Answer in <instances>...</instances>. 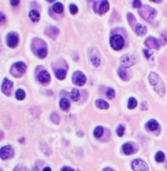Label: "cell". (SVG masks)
I'll use <instances>...</instances> for the list:
<instances>
[{
    "label": "cell",
    "instance_id": "25",
    "mask_svg": "<svg viewBox=\"0 0 167 171\" xmlns=\"http://www.w3.org/2000/svg\"><path fill=\"white\" fill-rule=\"evenodd\" d=\"M127 19H128V22L129 24H130V26L134 28V27H135V24H136V19L135 17V16L133 15L132 13H127Z\"/></svg>",
    "mask_w": 167,
    "mask_h": 171
},
{
    "label": "cell",
    "instance_id": "14",
    "mask_svg": "<svg viewBox=\"0 0 167 171\" xmlns=\"http://www.w3.org/2000/svg\"><path fill=\"white\" fill-rule=\"evenodd\" d=\"M38 79L41 83H47L51 79V76H50V74L47 72V70H42L39 73Z\"/></svg>",
    "mask_w": 167,
    "mask_h": 171
},
{
    "label": "cell",
    "instance_id": "22",
    "mask_svg": "<svg viewBox=\"0 0 167 171\" xmlns=\"http://www.w3.org/2000/svg\"><path fill=\"white\" fill-rule=\"evenodd\" d=\"M52 9H53V11H54L55 13H56L58 14H60L64 12V6H63V4H62L61 3L57 2V3H56L55 4L53 5Z\"/></svg>",
    "mask_w": 167,
    "mask_h": 171
},
{
    "label": "cell",
    "instance_id": "34",
    "mask_svg": "<svg viewBox=\"0 0 167 171\" xmlns=\"http://www.w3.org/2000/svg\"><path fill=\"white\" fill-rule=\"evenodd\" d=\"M69 12L72 15H76L78 12V8L75 4L69 5Z\"/></svg>",
    "mask_w": 167,
    "mask_h": 171
},
{
    "label": "cell",
    "instance_id": "35",
    "mask_svg": "<svg viewBox=\"0 0 167 171\" xmlns=\"http://www.w3.org/2000/svg\"><path fill=\"white\" fill-rule=\"evenodd\" d=\"M161 41L163 44H167V31H164L161 34Z\"/></svg>",
    "mask_w": 167,
    "mask_h": 171
},
{
    "label": "cell",
    "instance_id": "32",
    "mask_svg": "<svg viewBox=\"0 0 167 171\" xmlns=\"http://www.w3.org/2000/svg\"><path fill=\"white\" fill-rule=\"evenodd\" d=\"M106 95H107L108 98H109V99L114 98V97H115V91H114V89H112V88H108L107 92H106Z\"/></svg>",
    "mask_w": 167,
    "mask_h": 171
},
{
    "label": "cell",
    "instance_id": "12",
    "mask_svg": "<svg viewBox=\"0 0 167 171\" xmlns=\"http://www.w3.org/2000/svg\"><path fill=\"white\" fill-rule=\"evenodd\" d=\"M144 44L147 48H154V49H159L161 47V43L158 40H157L154 37H148L144 42Z\"/></svg>",
    "mask_w": 167,
    "mask_h": 171
},
{
    "label": "cell",
    "instance_id": "13",
    "mask_svg": "<svg viewBox=\"0 0 167 171\" xmlns=\"http://www.w3.org/2000/svg\"><path fill=\"white\" fill-rule=\"evenodd\" d=\"M59 29L56 26H49L45 30V34L50 37L52 40H56L57 35L59 34Z\"/></svg>",
    "mask_w": 167,
    "mask_h": 171
},
{
    "label": "cell",
    "instance_id": "48",
    "mask_svg": "<svg viewBox=\"0 0 167 171\" xmlns=\"http://www.w3.org/2000/svg\"><path fill=\"white\" fill-rule=\"evenodd\" d=\"M166 168L167 169V161H166Z\"/></svg>",
    "mask_w": 167,
    "mask_h": 171
},
{
    "label": "cell",
    "instance_id": "28",
    "mask_svg": "<svg viewBox=\"0 0 167 171\" xmlns=\"http://www.w3.org/2000/svg\"><path fill=\"white\" fill-rule=\"evenodd\" d=\"M137 104H138V102L135 97H130V98H129L128 104H127L129 109H130V110L135 109V108L137 106Z\"/></svg>",
    "mask_w": 167,
    "mask_h": 171
},
{
    "label": "cell",
    "instance_id": "16",
    "mask_svg": "<svg viewBox=\"0 0 167 171\" xmlns=\"http://www.w3.org/2000/svg\"><path fill=\"white\" fill-rule=\"evenodd\" d=\"M135 31L136 35L139 36H144L147 33V27L142 24H137L135 28Z\"/></svg>",
    "mask_w": 167,
    "mask_h": 171
},
{
    "label": "cell",
    "instance_id": "50",
    "mask_svg": "<svg viewBox=\"0 0 167 171\" xmlns=\"http://www.w3.org/2000/svg\"><path fill=\"white\" fill-rule=\"evenodd\" d=\"M0 171H2V170H0Z\"/></svg>",
    "mask_w": 167,
    "mask_h": 171
},
{
    "label": "cell",
    "instance_id": "47",
    "mask_svg": "<svg viewBox=\"0 0 167 171\" xmlns=\"http://www.w3.org/2000/svg\"><path fill=\"white\" fill-rule=\"evenodd\" d=\"M24 140H25V139H24V138H22V139H21V140H20V142H24Z\"/></svg>",
    "mask_w": 167,
    "mask_h": 171
},
{
    "label": "cell",
    "instance_id": "20",
    "mask_svg": "<svg viewBox=\"0 0 167 171\" xmlns=\"http://www.w3.org/2000/svg\"><path fill=\"white\" fill-rule=\"evenodd\" d=\"M122 151L126 155H131L134 152V147L131 143L126 142L122 146Z\"/></svg>",
    "mask_w": 167,
    "mask_h": 171
},
{
    "label": "cell",
    "instance_id": "11",
    "mask_svg": "<svg viewBox=\"0 0 167 171\" xmlns=\"http://www.w3.org/2000/svg\"><path fill=\"white\" fill-rule=\"evenodd\" d=\"M13 87V83L8 79V78H5L3 81L2 86H1V90L2 92L4 93L7 96H10L11 95V92Z\"/></svg>",
    "mask_w": 167,
    "mask_h": 171
},
{
    "label": "cell",
    "instance_id": "40",
    "mask_svg": "<svg viewBox=\"0 0 167 171\" xmlns=\"http://www.w3.org/2000/svg\"><path fill=\"white\" fill-rule=\"evenodd\" d=\"M10 3L13 7H17L20 3V0H10Z\"/></svg>",
    "mask_w": 167,
    "mask_h": 171
},
{
    "label": "cell",
    "instance_id": "5",
    "mask_svg": "<svg viewBox=\"0 0 167 171\" xmlns=\"http://www.w3.org/2000/svg\"><path fill=\"white\" fill-rule=\"evenodd\" d=\"M110 45L114 50L117 51L121 50L125 45V40L123 37L120 35H112L110 39Z\"/></svg>",
    "mask_w": 167,
    "mask_h": 171
},
{
    "label": "cell",
    "instance_id": "29",
    "mask_svg": "<svg viewBox=\"0 0 167 171\" xmlns=\"http://www.w3.org/2000/svg\"><path fill=\"white\" fill-rule=\"evenodd\" d=\"M104 134V128L102 126H97L94 130V136L95 138H100Z\"/></svg>",
    "mask_w": 167,
    "mask_h": 171
},
{
    "label": "cell",
    "instance_id": "24",
    "mask_svg": "<svg viewBox=\"0 0 167 171\" xmlns=\"http://www.w3.org/2000/svg\"><path fill=\"white\" fill-rule=\"evenodd\" d=\"M55 75H56V77L57 79L62 80L66 77V71L63 69H59V70H56Z\"/></svg>",
    "mask_w": 167,
    "mask_h": 171
},
{
    "label": "cell",
    "instance_id": "31",
    "mask_svg": "<svg viewBox=\"0 0 167 171\" xmlns=\"http://www.w3.org/2000/svg\"><path fill=\"white\" fill-rule=\"evenodd\" d=\"M51 120L56 124H58L60 123V115L56 113V112H53L52 115H51Z\"/></svg>",
    "mask_w": 167,
    "mask_h": 171
},
{
    "label": "cell",
    "instance_id": "39",
    "mask_svg": "<svg viewBox=\"0 0 167 171\" xmlns=\"http://www.w3.org/2000/svg\"><path fill=\"white\" fill-rule=\"evenodd\" d=\"M5 22H6V17L4 14L0 12V26L4 24Z\"/></svg>",
    "mask_w": 167,
    "mask_h": 171
},
{
    "label": "cell",
    "instance_id": "23",
    "mask_svg": "<svg viewBox=\"0 0 167 171\" xmlns=\"http://www.w3.org/2000/svg\"><path fill=\"white\" fill-rule=\"evenodd\" d=\"M60 106L62 110L67 111L69 108V106H70L69 101L67 98H61L60 101Z\"/></svg>",
    "mask_w": 167,
    "mask_h": 171
},
{
    "label": "cell",
    "instance_id": "44",
    "mask_svg": "<svg viewBox=\"0 0 167 171\" xmlns=\"http://www.w3.org/2000/svg\"><path fill=\"white\" fill-rule=\"evenodd\" d=\"M43 171H52V170H51L50 167H45V168L43 169Z\"/></svg>",
    "mask_w": 167,
    "mask_h": 171
},
{
    "label": "cell",
    "instance_id": "7",
    "mask_svg": "<svg viewBox=\"0 0 167 171\" xmlns=\"http://www.w3.org/2000/svg\"><path fill=\"white\" fill-rule=\"evenodd\" d=\"M7 44L10 48H16L19 43V36L16 32H10L6 37Z\"/></svg>",
    "mask_w": 167,
    "mask_h": 171
},
{
    "label": "cell",
    "instance_id": "6",
    "mask_svg": "<svg viewBox=\"0 0 167 171\" xmlns=\"http://www.w3.org/2000/svg\"><path fill=\"white\" fill-rule=\"evenodd\" d=\"M131 167L134 171H149V168L147 163L141 159H136L133 161Z\"/></svg>",
    "mask_w": 167,
    "mask_h": 171
},
{
    "label": "cell",
    "instance_id": "33",
    "mask_svg": "<svg viewBox=\"0 0 167 171\" xmlns=\"http://www.w3.org/2000/svg\"><path fill=\"white\" fill-rule=\"evenodd\" d=\"M125 133V126L122 124H120L117 129V133L119 137H122Z\"/></svg>",
    "mask_w": 167,
    "mask_h": 171
},
{
    "label": "cell",
    "instance_id": "9",
    "mask_svg": "<svg viewBox=\"0 0 167 171\" xmlns=\"http://www.w3.org/2000/svg\"><path fill=\"white\" fill-rule=\"evenodd\" d=\"M121 66L124 68H128L130 66H133L135 64L136 59L135 57L130 55V54H126L124 56H122L121 58Z\"/></svg>",
    "mask_w": 167,
    "mask_h": 171
},
{
    "label": "cell",
    "instance_id": "41",
    "mask_svg": "<svg viewBox=\"0 0 167 171\" xmlns=\"http://www.w3.org/2000/svg\"><path fill=\"white\" fill-rule=\"evenodd\" d=\"M61 171H74V170L72 169V168H70V167L64 166L61 169Z\"/></svg>",
    "mask_w": 167,
    "mask_h": 171
},
{
    "label": "cell",
    "instance_id": "46",
    "mask_svg": "<svg viewBox=\"0 0 167 171\" xmlns=\"http://www.w3.org/2000/svg\"><path fill=\"white\" fill-rule=\"evenodd\" d=\"M48 3H52V2H54V1H56V0H47Z\"/></svg>",
    "mask_w": 167,
    "mask_h": 171
},
{
    "label": "cell",
    "instance_id": "36",
    "mask_svg": "<svg viewBox=\"0 0 167 171\" xmlns=\"http://www.w3.org/2000/svg\"><path fill=\"white\" fill-rule=\"evenodd\" d=\"M91 62L95 66H99L100 65V59L98 57H93L91 58Z\"/></svg>",
    "mask_w": 167,
    "mask_h": 171
},
{
    "label": "cell",
    "instance_id": "21",
    "mask_svg": "<svg viewBox=\"0 0 167 171\" xmlns=\"http://www.w3.org/2000/svg\"><path fill=\"white\" fill-rule=\"evenodd\" d=\"M80 92L77 90V88H73L70 92V97L73 101H77L80 99Z\"/></svg>",
    "mask_w": 167,
    "mask_h": 171
},
{
    "label": "cell",
    "instance_id": "26",
    "mask_svg": "<svg viewBox=\"0 0 167 171\" xmlns=\"http://www.w3.org/2000/svg\"><path fill=\"white\" fill-rule=\"evenodd\" d=\"M118 75L120 76V78L123 80H127L128 79V75H127V72L126 71L124 67H120L118 69Z\"/></svg>",
    "mask_w": 167,
    "mask_h": 171
},
{
    "label": "cell",
    "instance_id": "19",
    "mask_svg": "<svg viewBox=\"0 0 167 171\" xmlns=\"http://www.w3.org/2000/svg\"><path fill=\"white\" fill-rule=\"evenodd\" d=\"M29 17L33 22H38L40 19V13L37 10H32L29 13Z\"/></svg>",
    "mask_w": 167,
    "mask_h": 171
},
{
    "label": "cell",
    "instance_id": "3",
    "mask_svg": "<svg viewBox=\"0 0 167 171\" xmlns=\"http://www.w3.org/2000/svg\"><path fill=\"white\" fill-rule=\"evenodd\" d=\"M95 13L99 15H103L109 10V3L108 0H98L93 6Z\"/></svg>",
    "mask_w": 167,
    "mask_h": 171
},
{
    "label": "cell",
    "instance_id": "37",
    "mask_svg": "<svg viewBox=\"0 0 167 171\" xmlns=\"http://www.w3.org/2000/svg\"><path fill=\"white\" fill-rule=\"evenodd\" d=\"M132 5L134 8H140L142 7L141 0H133Z\"/></svg>",
    "mask_w": 167,
    "mask_h": 171
},
{
    "label": "cell",
    "instance_id": "42",
    "mask_svg": "<svg viewBox=\"0 0 167 171\" xmlns=\"http://www.w3.org/2000/svg\"><path fill=\"white\" fill-rule=\"evenodd\" d=\"M144 52L145 53L144 54H145V56L147 58H149L150 56L152 55V54H151V53H149V52H148V50H144Z\"/></svg>",
    "mask_w": 167,
    "mask_h": 171
},
{
    "label": "cell",
    "instance_id": "17",
    "mask_svg": "<svg viewBox=\"0 0 167 171\" xmlns=\"http://www.w3.org/2000/svg\"><path fill=\"white\" fill-rule=\"evenodd\" d=\"M146 126L148 128V129H149L150 131H155V130H157L158 129L159 124L155 120H150L147 123Z\"/></svg>",
    "mask_w": 167,
    "mask_h": 171
},
{
    "label": "cell",
    "instance_id": "43",
    "mask_svg": "<svg viewBox=\"0 0 167 171\" xmlns=\"http://www.w3.org/2000/svg\"><path fill=\"white\" fill-rule=\"evenodd\" d=\"M150 1H151V2H153V3H157L162 2V0H150Z\"/></svg>",
    "mask_w": 167,
    "mask_h": 171
},
{
    "label": "cell",
    "instance_id": "1",
    "mask_svg": "<svg viewBox=\"0 0 167 171\" xmlns=\"http://www.w3.org/2000/svg\"><path fill=\"white\" fill-rule=\"evenodd\" d=\"M148 80H149L150 83L153 86L155 91L157 92L160 96H164L166 92V87L163 83L162 79L160 78V76L155 72H151L148 76Z\"/></svg>",
    "mask_w": 167,
    "mask_h": 171
},
{
    "label": "cell",
    "instance_id": "15",
    "mask_svg": "<svg viewBox=\"0 0 167 171\" xmlns=\"http://www.w3.org/2000/svg\"><path fill=\"white\" fill-rule=\"evenodd\" d=\"M35 53L39 57V58H42V59L47 57V48H46V43L44 42V43L41 45L40 48H38L37 50H35Z\"/></svg>",
    "mask_w": 167,
    "mask_h": 171
},
{
    "label": "cell",
    "instance_id": "2",
    "mask_svg": "<svg viewBox=\"0 0 167 171\" xmlns=\"http://www.w3.org/2000/svg\"><path fill=\"white\" fill-rule=\"evenodd\" d=\"M138 13L144 21L148 22H152L157 16V11L156 9L152 8L148 5H144L139 9Z\"/></svg>",
    "mask_w": 167,
    "mask_h": 171
},
{
    "label": "cell",
    "instance_id": "45",
    "mask_svg": "<svg viewBox=\"0 0 167 171\" xmlns=\"http://www.w3.org/2000/svg\"><path fill=\"white\" fill-rule=\"evenodd\" d=\"M3 138V133L2 131H0V139H2Z\"/></svg>",
    "mask_w": 167,
    "mask_h": 171
},
{
    "label": "cell",
    "instance_id": "27",
    "mask_svg": "<svg viewBox=\"0 0 167 171\" xmlns=\"http://www.w3.org/2000/svg\"><path fill=\"white\" fill-rule=\"evenodd\" d=\"M15 95H16V97H17V100L21 101L23 99H25V97H26V92H25V91L23 89L19 88V89H17L16 91V94Z\"/></svg>",
    "mask_w": 167,
    "mask_h": 171
},
{
    "label": "cell",
    "instance_id": "30",
    "mask_svg": "<svg viewBox=\"0 0 167 171\" xmlns=\"http://www.w3.org/2000/svg\"><path fill=\"white\" fill-rule=\"evenodd\" d=\"M165 154L163 153L162 152H157L156 156H155V160L157 161V162L161 163L165 161Z\"/></svg>",
    "mask_w": 167,
    "mask_h": 171
},
{
    "label": "cell",
    "instance_id": "49",
    "mask_svg": "<svg viewBox=\"0 0 167 171\" xmlns=\"http://www.w3.org/2000/svg\"><path fill=\"white\" fill-rule=\"evenodd\" d=\"M110 171H112V170H110Z\"/></svg>",
    "mask_w": 167,
    "mask_h": 171
},
{
    "label": "cell",
    "instance_id": "10",
    "mask_svg": "<svg viewBox=\"0 0 167 171\" xmlns=\"http://www.w3.org/2000/svg\"><path fill=\"white\" fill-rule=\"evenodd\" d=\"M13 155V148L10 145H7L0 148V158L3 160H7L12 157Z\"/></svg>",
    "mask_w": 167,
    "mask_h": 171
},
{
    "label": "cell",
    "instance_id": "8",
    "mask_svg": "<svg viewBox=\"0 0 167 171\" xmlns=\"http://www.w3.org/2000/svg\"><path fill=\"white\" fill-rule=\"evenodd\" d=\"M73 82L77 86H83L86 82V77L81 71H76L73 75Z\"/></svg>",
    "mask_w": 167,
    "mask_h": 171
},
{
    "label": "cell",
    "instance_id": "38",
    "mask_svg": "<svg viewBox=\"0 0 167 171\" xmlns=\"http://www.w3.org/2000/svg\"><path fill=\"white\" fill-rule=\"evenodd\" d=\"M13 171H30L26 167L23 166V165H17L14 168Z\"/></svg>",
    "mask_w": 167,
    "mask_h": 171
},
{
    "label": "cell",
    "instance_id": "4",
    "mask_svg": "<svg viewBox=\"0 0 167 171\" xmlns=\"http://www.w3.org/2000/svg\"><path fill=\"white\" fill-rule=\"evenodd\" d=\"M26 70V65L22 62H17L14 63L11 69L10 72L11 74L15 77H21Z\"/></svg>",
    "mask_w": 167,
    "mask_h": 171
},
{
    "label": "cell",
    "instance_id": "18",
    "mask_svg": "<svg viewBox=\"0 0 167 171\" xmlns=\"http://www.w3.org/2000/svg\"><path fill=\"white\" fill-rule=\"evenodd\" d=\"M95 105H96V106L98 108L102 110H107L109 107V104L106 101L103 100V99H97L95 101Z\"/></svg>",
    "mask_w": 167,
    "mask_h": 171
}]
</instances>
